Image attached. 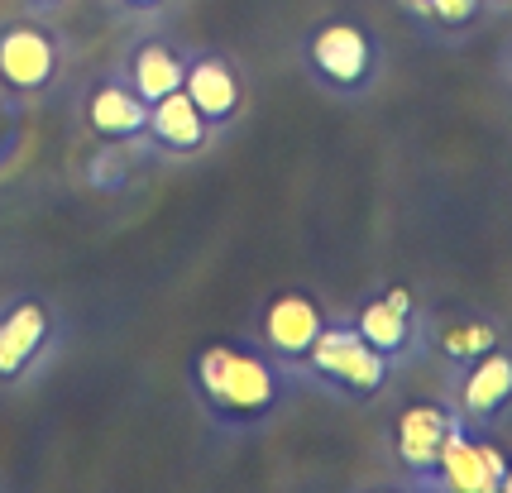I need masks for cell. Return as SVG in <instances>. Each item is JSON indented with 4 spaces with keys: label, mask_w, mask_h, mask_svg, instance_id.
<instances>
[{
    "label": "cell",
    "mask_w": 512,
    "mask_h": 493,
    "mask_svg": "<svg viewBox=\"0 0 512 493\" xmlns=\"http://www.w3.org/2000/svg\"><path fill=\"white\" fill-rule=\"evenodd\" d=\"M307 355H312L316 369L335 374V379L345 383V388H355V393H379L383 379H388L383 355L359 336V331H340V326H335V331H316Z\"/></svg>",
    "instance_id": "3957f363"
},
{
    "label": "cell",
    "mask_w": 512,
    "mask_h": 493,
    "mask_svg": "<svg viewBox=\"0 0 512 493\" xmlns=\"http://www.w3.org/2000/svg\"><path fill=\"white\" fill-rule=\"evenodd\" d=\"M197 374H201L206 398L216 407H225V412H245V417H254V412L273 407V374H268L264 359L216 345V350L201 355Z\"/></svg>",
    "instance_id": "6da1fadb"
},
{
    "label": "cell",
    "mask_w": 512,
    "mask_h": 493,
    "mask_svg": "<svg viewBox=\"0 0 512 493\" xmlns=\"http://www.w3.org/2000/svg\"><path fill=\"white\" fill-rule=\"evenodd\" d=\"M91 125L101 130V135H134V130H144L149 125V111H144V96L139 91H125V87H101L91 96Z\"/></svg>",
    "instance_id": "7c38bea8"
},
{
    "label": "cell",
    "mask_w": 512,
    "mask_h": 493,
    "mask_svg": "<svg viewBox=\"0 0 512 493\" xmlns=\"http://www.w3.org/2000/svg\"><path fill=\"white\" fill-rule=\"evenodd\" d=\"M479 5L484 0H426V15L450 24V29H465V24L479 20Z\"/></svg>",
    "instance_id": "2e32d148"
},
{
    "label": "cell",
    "mask_w": 512,
    "mask_h": 493,
    "mask_svg": "<svg viewBox=\"0 0 512 493\" xmlns=\"http://www.w3.org/2000/svg\"><path fill=\"white\" fill-rule=\"evenodd\" d=\"M508 470V455L484 441V436H469L465 417L450 426L441 460H436V479L455 493H498V479Z\"/></svg>",
    "instance_id": "7a4b0ae2"
},
{
    "label": "cell",
    "mask_w": 512,
    "mask_h": 493,
    "mask_svg": "<svg viewBox=\"0 0 512 493\" xmlns=\"http://www.w3.org/2000/svg\"><path fill=\"white\" fill-rule=\"evenodd\" d=\"M316 331H321V316H316V307L307 297H297V292L278 297L264 316V336L273 340V350H283V355H307Z\"/></svg>",
    "instance_id": "9c48e42d"
},
{
    "label": "cell",
    "mask_w": 512,
    "mask_h": 493,
    "mask_svg": "<svg viewBox=\"0 0 512 493\" xmlns=\"http://www.w3.org/2000/svg\"><path fill=\"white\" fill-rule=\"evenodd\" d=\"M182 91L192 96V106L206 120H225L240 106V82H235V72L225 68L221 58H201L197 68L182 72Z\"/></svg>",
    "instance_id": "30bf717a"
},
{
    "label": "cell",
    "mask_w": 512,
    "mask_h": 493,
    "mask_svg": "<svg viewBox=\"0 0 512 493\" xmlns=\"http://www.w3.org/2000/svg\"><path fill=\"white\" fill-rule=\"evenodd\" d=\"M512 403V355L493 345L489 355L469 359V374L460 383V412L465 422H493Z\"/></svg>",
    "instance_id": "277c9868"
},
{
    "label": "cell",
    "mask_w": 512,
    "mask_h": 493,
    "mask_svg": "<svg viewBox=\"0 0 512 493\" xmlns=\"http://www.w3.org/2000/svg\"><path fill=\"white\" fill-rule=\"evenodd\" d=\"M149 125H154V135L163 144H173V149H197L201 135H206V115L192 106V96L187 91H168V96H158L154 111H149Z\"/></svg>",
    "instance_id": "8fae6325"
},
{
    "label": "cell",
    "mask_w": 512,
    "mask_h": 493,
    "mask_svg": "<svg viewBox=\"0 0 512 493\" xmlns=\"http://www.w3.org/2000/svg\"><path fill=\"white\" fill-rule=\"evenodd\" d=\"M48 72H53V44H48V34H39V29H10L0 39V77L10 87L34 91L48 82Z\"/></svg>",
    "instance_id": "ba28073f"
},
{
    "label": "cell",
    "mask_w": 512,
    "mask_h": 493,
    "mask_svg": "<svg viewBox=\"0 0 512 493\" xmlns=\"http://www.w3.org/2000/svg\"><path fill=\"white\" fill-rule=\"evenodd\" d=\"M508 68H512V58H508Z\"/></svg>",
    "instance_id": "ffe728a7"
},
{
    "label": "cell",
    "mask_w": 512,
    "mask_h": 493,
    "mask_svg": "<svg viewBox=\"0 0 512 493\" xmlns=\"http://www.w3.org/2000/svg\"><path fill=\"white\" fill-rule=\"evenodd\" d=\"M460 417H450L441 403H412L398 417V455L407 470L417 474H436V460H441V446H446L450 426Z\"/></svg>",
    "instance_id": "5b68a950"
},
{
    "label": "cell",
    "mask_w": 512,
    "mask_h": 493,
    "mask_svg": "<svg viewBox=\"0 0 512 493\" xmlns=\"http://www.w3.org/2000/svg\"><path fill=\"white\" fill-rule=\"evenodd\" d=\"M312 58L316 68L326 72L340 87H355L369 77V39L359 34L355 24H326L312 39Z\"/></svg>",
    "instance_id": "8992f818"
},
{
    "label": "cell",
    "mask_w": 512,
    "mask_h": 493,
    "mask_svg": "<svg viewBox=\"0 0 512 493\" xmlns=\"http://www.w3.org/2000/svg\"><path fill=\"white\" fill-rule=\"evenodd\" d=\"M493 345H498V331H493L489 321H460V326H446L441 331V350H446L450 359H479L489 355Z\"/></svg>",
    "instance_id": "9a60e30c"
},
{
    "label": "cell",
    "mask_w": 512,
    "mask_h": 493,
    "mask_svg": "<svg viewBox=\"0 0 512 493\" xmlns=\"http://www.w3.org/2000/svg\"><path fill=\"white\" fill-rule=\"evenodd\" d=\"M182 63L168 53V48H139V58H134V91L144 96V101H158V96H168V91L182 87Z\"/></svg>",
    "instance_id": "5bb4252c"
},
{
    "label": "cell",
    "mask_w": 512,
    "mask_h": 493,
    "mask_svg": "<svg viewBox=\"0 0 512 493\" xmlns=\"http://www.w3.org/2000/svg\"><path fill=\"white\" fill-rule=\"evenodd\" d=\"M48 340V312L39 302H20L0 316V379L20 374L29 359L44 350Z\"/></svg>",
    "instance_id": "52a82bcc"
},
{
    "label": "cell",
    "mask_w": 512,
    "mask_h": 493,
    "mask_svg": "<svg viewBox=\"0 0 512 493\" xmlns=\"http://www.w3.org/2000/svg\"><path fill=\"white\" fill-rule=\"evenodd\" d=\"M388 302H393V307H402V312H412V292H407V288H388Z\"/></svg>",
    "instance_id": "e0dca14e"
},
{
    "label": "cell",
    "mask_w": 512,
    "mask_h": 493,
    "mask_svg": "<svg viewBox=\"0 0 512 493\" xmlns=\"http://www.w3.org/2000/svg\"><path fill=\"white\" fill-rule=\"evenodd\" d=\"M407 316H412V312H402V307H393V302L383 297V302H369V307L359 312V326H355V331L369 340L379 355H393V350H402V345L412 340Z\"/></svg>",
    "instance_id": "4fadbf2b"
},
{
    "label": "cell",
    "mask_w": 512,
    "mask_h": 493,
    "mask_svg": "<svg viewBox=\"0 0 512 493\" xmlns=\"http://www.w3.org/2000/svg\"><path fill=\"white\" fill-rule=\"evenodd\" d=\"M134 5H158V0H134Z\"/></svg>",
    "instance_id": "d6986e66"
},
{
    "label": "cell",
    "mask_w": 512,
    "mask_h": 493,
    "mask_svg": "<svg viewBox=\"0 0 512 493\" xmlns=\"http://www.w3.org/2000/svg\"><path fill=\"white\" fill-rule=\"evenodd\" d=\"M498 493H512V460H508V470H503V479H498Z\"/></svg>",
    "instance_id": "ac0fdd59"
}]
</instances>
